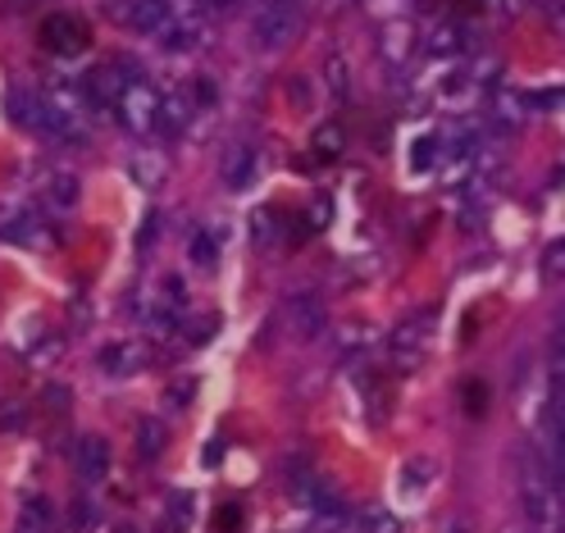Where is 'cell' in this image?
I'll return each instance as SVG.
<instances>
[{"mask_svg":"<svg viewBox=\"0 0 565 533\" xmlns=\"http://www.w3.org/2000/svg\"><path fill=\"white\" fill-rule=\"evenodd\" d=\"M74 466H78V479L83 483H105L110 475V443L105 438H78V451H74Z\"/></svg>","mask_w":565,"mask_h":533,"instance_id":"cell-12","label":"cell"},{"mask_svg":"<svg viewBox=\"0 0 565 533\" xmlns=\"http://www.w3.org/2000/svg\"><path fill=\"white\" fill-rule=\"evenodd\" d=\"M128 173H132L137 188H160L164 178H169V164H164V156H156V151H137V156L128 160Z\"/></svg>","mask_w":565,"mask_h":533,"instance_id":"cell-16","label":"cell"},{"mask_svg":"<svg viewBox=\"0 0 565 533\" xmlns=\"http://www.w3.org/2000/svg\"><path fill=\"white\" fill-rule=\"evenodd\" d=\"M256 237H260V242H274V237H278V224H274V215H265V210L256 215Z\"/></svg>","mask_w":565,"mask_h":533,"instance_id":"cell-26","label":"cell"},{"mask_svg":"<svg viewBox=\"0 0 565 533\" xmlns=\"http://www.w3.org/2000/svg\"><path fill=\"white\" fill-rule=\"evenodd\" d=\"M6 115L28 128V132H42V92H28V87H14L6 96Z\"/></svg>","mask_w":565,"mask_h":533,"instance_id":"cell-15","label":"cell"},{"mask_svg":"<svg viewBox=\"0 0 565 533\" xmlns=\"http://www.w3.org/2000/svg\"><path fill=\"white\" fill-rule=\"evenodd\" d=\"M110 115H115L128 132H137V137L156 132V128H160V87L147 83V78H137V74H124Z\"/></svg>","mask_w":565,"mask_h":533,"instance_id":"cell-2","label":"cell"},{"mask_svg":"<svg viewBox=\"0 0 565 533\" xmlns=\"http://www.w3.org/2000/svg\"><path fill=\"white\" fill-rule=\"evenodd\" d=\"M83 196V183H78V173L74 169H46L42 178V201L51 210H74Z\"/></svg>","mask_w":565,"mask_h":533,"instance_id":"cell-14","label":"cell"},{"mask_svg":"<svg viewBox=\"0 0 565 533\" xmlns=\"http://www.w3.org/2000/svg\"><path fill=\"white\" fill-rule=\"evenodd\" d=\"M188 260L210 274V269L220 265V237L210 233V228H192V237H188Z\"/></svg>","mask_w":565,"mask_h":533,"instance_id":"cell-17","label":"cell"},{"mask_svg":"<svg viewBox=\"0 0 565 533\" xmlns=\"http://www.w3.org/2000/svg\"><path fill=\"white\" fill-rule=\"evenodd\" d=\"M342 128L329 119V124H320V128H315V137H310V151H315V160H338L342 156Z\"/></svg>","mask_w":565,"mask_h":533,"instance_id":"cell-18","label":"cell"},{"mask_svg":"<svg viewBox=\"0 0 565 533\" xmlns=\"http://www.w3.org/2000/svg\"><path fill=\"white\" fill-rule=\"evenodd\" d=\"M173 0H128L124 6V23L132 32H147V38H160V28L169 23Z\"/></svg>","mask_w":565,"mask_h":533,"instance_id":"cell-13","label":"cell"},{"mask_svg":"<svg viewBox=\"0 0 565 533\" xmlns=\"http://www.w3.org/2000/svg\"><path fill=\"white\" fill-rule=\"evenodd\" d=\"M543 283H565V237H556L543 252Z\"/></svg>","mask_w":565,"mask_h":533,"instance_id":"cell-21","label":"cell"},{"mask_svg":"<svg viewBox=\"0 0 565 533\" xmlns=\"http://www.w3.org/2000/svg\"><path fill=\"white\" fill-rule=\"evenodd\" d=\"M205 38H210V14L201 0H173L169 23L160 28L156 42H164L169 51H196V46H205Z\"/></svg>","mask_w":565,"mask_h":533,"instance_id":"cell-4","label":"cell"},{"mask_svg":"<svg viewBox=\"0 0 565 533\" xmlns=\"http://www.w3.org/2000/svg\"><path fill=\"white\" fill-rule=\"evenodd\" d=\"M205 6H215V10H224V6H237V0H205Z\"/></svg>","mask_w":565,"mask_h":533,"instance_id":"cell-30","label":"cell"},{"mask_svg":"<svg viewBox=\"0 0 565 533\" xmlns=\"http://www.w3.org/2000/svg\"><path fill=\"white\" fill-rule=\"evenodd\" d=\"M429 164H434V137H419L415 156H411V169H429Z\"/></svg>","mask_w":565,"mask_h":533,"instance_id":"cell-24","label":"cell"},{"mask_svg":"<svg viewBox=\"0 0 565 533\" xmlns=\"http://www.w3.org/2000/svg\"><path fill=\"white\" fill-rule=\"evenodd\" d=\"M151 237H160V215H151V220H147V228H141V237H137V246H147Z\"/></svg>","mask_w":565,"mask_h":533,"instance_id":"cell-28","label":"cell"},{"mask_svg":"<svg viewBox=\"0 0 565 533\" xmlns=\"http://www.w3.org/2000/svg\"><path fill=\"white\" fill-rule=\"evenodd\" d=\"M520 497H524V515L539 533H565V492L547 466V456L524 451V470H520Z\"/></svg>","mask_w":565,"mask_h":533,"instance_id":"cell-1","label":"cell"},{"mask_svg":"<svg viewBox=\"0 0 565 533\" xmlns=\"http://www.w3.org/2000/svg\"><path fill=\"white\" fill-rule=\"evenodd\" d=\"M220 515H224V520H220V529H237V524H242V520H237V515H242L237 507H224Z\"/></svg>","mask_w":565,"mask_h":533,"instance_id":"cell-29","label":"cell"},{"mask_svg":"<svg viewBox=\"0 0 565 533\" xmlns=\"http://www.w3.org/2000/svg\"><path fill=\"white\" fill-rule=\"evenodd\" d=\"M74 529H78V533L96 529V507H92V502H78V507H74Z\"/></svg>","mask_w":565,"mask_h":533,"instance_id":"cell-25","label":"cell"},{"mask_svg":"<svg viewBox=\"0 0 565 533\" xmlns=\"http://www.w3.org/2000/svg\"><path fill=\"white\" fill-rule=\"evenodd\" d=\"M0 237L14 242V246H42V215L32 205L23 201H10V205H0Z\"/></svg>","mask_w":565,"mask_h":533,"instance_id":"cell-8","label":"cell"},{"mask_svg":"<svg viewBox=\"0 0 565 533\" xmlns=\"http://www.w3.org/2000/svg\"><path fill=\"white\" fill-rule=\"evenodd\" d=\"M429 475H434V460H429V456L406 460V470H402V492H424V488H429Z\"/></svg>","mask_w":565,"mask_h":533,"instance_id":"cell-19","label":"cell"},{"mask_svg":"<svg viewBox=\"0 0 565 533\" xmlns=\"http://www.w3.org/2000/svg\"><path fill=\"white\" fill-rule=\"evenodd\" d=\"M196 96L192 92H183V87H164L160 92V128L156 132H164V137H183L188 132V124L196 119Z\"/></svg>","mask_w":565,"mask_h":533,"instance_id":"cell-10","label":"cell"},{"mask_svg":"<svg viewBox=\"0 0 565 533\" xmlns=\"http://www.w3.org/2000/svg\"><path fill=\"white\" fill-rule=\"evenodd\" d=\"M188 397H192V383H179V387H169V397H164V402H169V411H183Z\"/></svg>","mask_w":565,"mask_h":533,"instance_id":"cell-27","label":"cell"},{"mask_svg":"<svg viewBox=\"0 0 565 533\" xmlns=\"http://www.w3.org/2000/svg\"><path fill=\"white\" fill-rule=\"evenodd\" d=\"M297 32H301V0H269V6L252 19L256 51H282V46H292Z\"/></svg>","mask_w":565,"mask_h":533,"instance_id":"cell-3","label":"cell"},{"mask_svg":"<svg viewBox=\"0 0 565 533\" xmlns=\"http://www.w3.org/2000/svg\"><path fill=\"white\" fill-rule=\"evenodd\" d=\"M220 173H224V188L228 192H252L260 178H265V156L256 147H246V141H237V147L224 151Z\"/></svg>","mask_w":565,"mask_h":533,"instance_id":"cell-7","label":"cell"},{"mask_svg":"<svg viewBox=\"0 0 565 533\" xmlns=\"http://www.w3.org/2000/svg\"><path fill=\"white\" fill-rule=\"evenodd\" d=\"M387 355H393L397 374H415L424 365V355H429V315L406 319V324L387 338Z\"/></svg>","mask_w":565,"mask_h":533,"instance_id":"cell-5","label":"cell"},{"mask_svg":"<svg viewBox=\"0 0 565 533\" xmlns=\"http://www.w3.org/2000/svg\"><path fill=\"white\" fill-rule=\"evenodd\" d=\"M42 42H46L51 51H60V55H78V51H87L92 32H87V23L74 19V14H46V23H42Z\"/></svg>","mask_w":565,"mask_h":533,"instance_id":"cell-9","label":"cell"},{"mask_svg":"<svg viewBox=\"0 0 565 533\" xmlns=\"http://www.w3.org/2000/svg\"><path fill=\"white\" fill-rule=\"evenodd\" d=\"M329 87H333L338 96H347V87H351V83H347V60H342V55H329Z\"/></svg>","mask_w":565,"mask_h":533,"instance_id":"cell-23","label":"cell"},{"mask_svg":"<svg viewBox=\"0 0 565 533\" xmlns=\"http://www.w3.org/2000/svg\"><path fill=\"white\" fill-rule=\"evenodd\" d=\"M147 361H151V351L141 347V342H110L100 351V370L110 374V379H128V374H137V370H147Z\"/></svg>","mask_w":565,"mask_h":533,"instance_id":"cell-11","label":"cell"},{"mask_svg":"<svg viewBox=\"0 0 565 533\" xmlns=\"http://www.w3.org/2000/svg\"><path fill=\"white\" fill-rule=\"evenodd\" d=\"M365 533H402V520H397L393 511H370Z\"/></svg>","mask_w":565,"mask_h":533,"instance_id":"cell-22","label":"cell"},{"mask_svg":"<svg viewBox=\"0 0 565 533\" xmlns=\"http://www.w3.org/2000/svg\"><path fill=\"white\" fill-rule=\"evenodd\" d=\"M282 319H288V333L297 342H315V338L329 329V310H324V301L315 297V292L288 297V306H282Z\"/></svg>","mask_w":565,"mask_h":533,"instance_id":"cell-6","label":"cell"},{"mask_svg":"<svg viewBox=\"0 0 565 533\" xmlns=\"http://www.w3.org/2000/svg\"><path fill=\"white\" fill-rule=\"evenodd\" d=\"M511 533H529V529H511Z\"/></svg>","mask_w":565,"mask_h":533,"instance_id":"cell-31","label":"cell"},{"mask_svg":"<svg viewBox=\"0 0 565 533\" xmlns=\"http://www.w3.org/2000/svg\"><path fill=\"white\" fill-rule=\"evenodd\" d=\"M137 451L147 456V460H151V456H160V451H164V424L141 419V424H137Z\"/></svg>","mask_w":565,"mask_h":533,"instance_id":"cell-20","label":"cell"}]
</instances>
